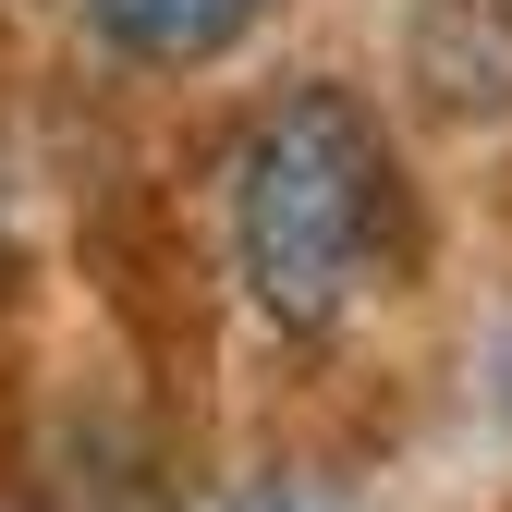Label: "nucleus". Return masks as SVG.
Wrapping results in <instances>:
<instances>
[{"mask_svg":"<svg viewBox=\"0 0 512 512\" xmlns=\"http://www.w3.org/2000/svg\"><path fill=\"white\" fill-rule=\"evenodd\" d=\"M378 244H391L378 122L342 86H281L244 122V159H232V269H244L256 317L293 342H330L378 281Z\"/></svg>","mask_w":512,"mask_h":512,"instance_id":"1","label":"nucleus"},{"mask_svg":"<svg viewBox=\"0 0 512 512\" xmlns=\"http://www.w3.org/2000/svg\"><path fill=\"white\" fill-rule=\"evenodd\" d=\"M269 0H86V25L110 61H135V74H183V61H220Z\"/></svg>","mask_w":512,"mask_h":512,"instance_id":"2","label":"nucleus"}]
</instances>
